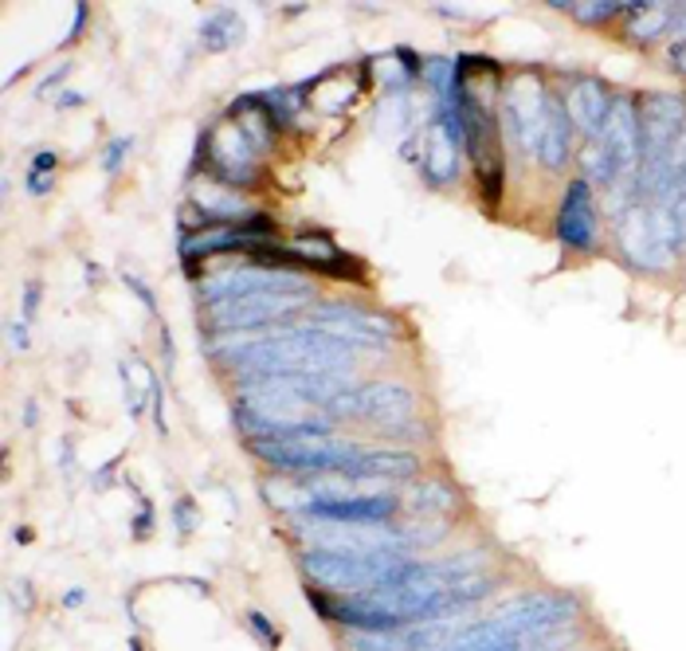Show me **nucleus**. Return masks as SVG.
<instances>
[{"label": "nucleus", "mask_w": 686, "mask_h": 651, "mask_svg": "<svg viewBox=\"0 0 686 651\" xmlns=\"http://www.w3.org/2000/svg\"><path fill=\"white\" fill-rule=\"evenodd\" d=\"M209 169L212 181L228 184V189H259L267 177L263 169V149L247 138V130L239 126L232 114L209 126L201 134V146H196V161H192V177Z\"/></svg>", "instance_id": "obj_1"}, {"label": "nucleus", "mask_w": 686, "mask_h": 651, "mask_svg": "<svg viewBox=\"0 0 686 651\" xmlns=\"http://www.w3.org/2000/svg\"><path fill=\"white\" fill-rule=\"evenodd\" d=\"M404 558L396 553H338V550H306L299 558L302 573L311 577L314 588L338 596H361L381 588L393 577Z\"/></svg>", "instance_id": "obj_2"}, {"label": "nucleus", "mask_w": 686, "mask_h": 651, "mask_svg": "<svg viewBox=\"0 0 686 651\" xmlns=\"http://www.w3.org/2000/svg\"><path fill=\"white\" fill-rule=\"evenodd\" d=\"M314 303V294H247L201 306L204 326L216 334H259L274 322H291Z\"/></svg>", "instance_id": "obj_3"}, {"label": "nucleus", "mask_w": 686, "mask_h": 651, "mask_svg": "<svg viewBox=\"0 0 686 651\" xmlns=\"http://www.w3.org/2000/svg\"><path fill=\"white\" fill-rule=\"evenodd\" d=\"M329 420H361L376 431L396 428V424L416 420V393L396 381H369V385L346 389L338 401L326 408Z\"/></svg>", "instance_id": "obj_4"}, {"label": "nucleus", "mask_w": 686, "mask_h": 651, "mask_svg": "<svg viewBox=\"0 0 686 651\" xmlns=\"http://www.w3.org/2000/svg\"><path fill=\"white\" fill-rule=\"evenodd\" d=\"M247 294H314V283L306 276L274 271V267L251 263V259L244 267H232V271H220V276H204L196 283L201 306L224 303V299H247Z\"/></svg>", "instance_id": "obj_5"}, {"label": "nucleus", "mask_w": 686, "mask_h": 651, "mask_svg": "<svg viewBox=\"0 0 686 651\" xmlns=\"http://www.w3.org/2000/svg\"><path fill=\"white\" fill-rule=\"evenodd\" d=\"M581 613V601L569 593H526L494 613V624L506 632V640H541L546 632L569 624Z\"/></svg>", "instance_id": "obj_6"}, {"label": "nucleus", "mask_w": 686, "mask_h": 651, "mask_svg": "<svg viewBox=\"0 0 686 651\" xmlns=\"http://www.w3.org/2000/svg\"><path fill=\"white\" fill-rule=\"evenodd\" d=\"M549 99L553 94L546 91L538 75H518L503 87V102H498V122L506 126L514 142H518L521 154H538V138L541 126H546L549 114Z\"/></svg>", "instance_id": "obj_7"}, {"label": "nucleus", "mask_w": 686, "mask_h": 651, "mask_svg": "<svg viewBox=\"0 0 686 651\" xmlns=\"http://www.w3.org/2000/svg\"><path fill=\"white\" fill-rule=\"evenodd\" d=\"M396 510H401V498L393 495H334V491H318V495L302 503L306 518L338 526H384L393 523Z\"/></svg>", "instance_id": "obj_8"}, {"label": "nucleus", "mask_w": 686, "mask_h": 651, "mask_svg": "<svg viewBox=\"0 0 686 651\" xmlns=\"http://www.w3.org/2000/svg\"><path fill=\"white\" fill-rule=\"evenodd\" d=\"M558 244L576 256L596 248V193L588 177H573L558 204Z\"/></svg>", "instance_id": "obj_9"}, {"label": "nucleus", "mask_w": 686, "mask_h": 651, "mask_svg": "<svg viewBox=\"0 0 686 651\" xmlns=\"http://www.w3.org/2000/svg\"><path fill=\"white\" fill-rule=\"evenodd\" d=\"M420 471V459L401 448H357V456L346 463L341 479H412Z\"/></svg>", "instance_id": "obj_10"}, {"label": "nucleus", "mask_w": 686, "mask_h": 651, "mask_svg": "<svg viewBox=\"0 0 686 651\" xmlns=\"http://www.w3.org/2000/svg\"><path fill=\"white\" fill-rule=\"evenodd\" d=\"M533 157H538V166L546 173H561L569 166V157H573V119L565 111V99H549V114Z\"/></svg>", "instance_id": "obj_11"}, {"label": "nucleus", "mask_w": 686, "mask_h": 651, "mask_svg": "<svg viewBox=\"0 0 686 651\" xmlns=\"http://www.w3.org/2000/svg\"><path fill=\"white\" fill-rule=\"evenodd\" d=\"M612 106H616V99L604 91V83H596V79H581V83H576L573 91L565 94L569 119H573V126L581 130L588 142H593L596 134L604 130V122H608Z\"/></svg>", "instance_id": "obj_12"}, {"label": "nucleus", "mask_w": 686, "mask_h": 651, "mask_svg": "<svg viewBox=\"0 0 686 651\" xmlns=\"http://www.w3.org/2000/svg\"><path fill=\"white\" fill-rule=\"evenodd\" d=\"M459 154H463V146H459V142L451 138V134L439 126V122H431V126L424 130L420 169H424V177H428L431 184H451V181H456V177H459Z\"/></svg>", "instance_id": "obj_13"}, {"label": "nucleus", "mask_w": 686, "mask_h": 651, "mask_svg": "<svg viewBox=\"0 0 686 651\" xmlns=\"http://www.w3.org/2000/svg\"><path fill=\"white\" fill-rule=\"evenodd\" d=\"M678 16H683L678 4H628V36L640 47H651L659 36L675 32Z\"/></svg>", "instance_id": "obj_14"}, {"label": "nucleus", "mask_w": 686, "mask_h": 651, "mask_svg": "<svg viewBox=\"0 0 686 651\" xmlns=\"http://www.w3.org/2000/svg\"><path fill=\"white\" fill-rule=\"evenodd\" d=\"M244 40V20L236 16L232 9H220V12H212L209 20L201 24V44H204V52H232V47Z\"/></svg>", "instance_id": "obj_15"}, {"label": "nucleus", "mask_w": 686, "mask_h": 651, "mask_svg": "<svg viewBox=\"0 0 686 651\" xmlns=\"http://www.w3.org/2000/svg\"><path fill=\"white\" fill-rule=\"evenodd\" d=\"M561 12L576 20V24H585V29H604V24H612L616 16H628V4H616V0H596V4H558Z\"/></svg>", "instance_id": "obj_16"}, {"label": "nucleus", "mask_w": 686, "mask_h": 651, "mask_svg": "<svg viewBox=\"0 0 686 651\" xmlns=\"http://www.w3.org/2000/svg\"><path fill=\"white\" fill-rule=\"evenodd\" d=\"M412 506L416 510H428V514H436V510H451L456 506V495H451L448 486H439V483H424L416 495H412Z\"/></svg>", "instance_id": "obj_17"}, {"label": "nucleus", "mask_w": 686, "mask_h": 651, "mask_svg": "<svg viewBox=\"0 0 686 651\" xmlns=\"http://www.w3.org/2000/svg\"><path fill=\"white\" fill-rule=\"evenodd\" d=\"M244 624H247V628H251V632H256V640L263 643V648L279 651V643H283V632H279V628H274V624H271V616H263V613H259V608H247V613H244Z\"/></svg>", "instance_id": "obj_18"}, {"label": "nucleus", "mask_w": 686, "mask_h": 651, "mask_svg": "<svg viewBox=\"0 0 686 651\" xmlns=\"http://www.w3.org/2000/svg\"><path fill=\"white\" fill-rule=\"evenodd\" d=\"M130 146H134V138L130 134H122V138H110L106 142V154H102V169H106V177H114L122 169V161H126Z\"/></svg>", "instance_id": "obj_19"}, {"label": "nucleus", "mask_w": 686, "mask_h": 651, "mask_svg": "<svg viewBox=\"0 0 686 651\" xmlns=\"http://www.w3.org/2000/svg\"><path fill=\"white\" fill-rule=\"evenodd\" d=\"M24 189L32 197H47L55 189V173H36V169H27V177H24Z\"/></svg>", "instance_id": "obj_20"}, {"label": "nucleus", "mask_w": 686, "mask_h": 651, "mask_svg": "<svg viewBox=\"0 0 686 651\" xmlns=\"http://www.w3.org/2000/svg\"><path fill=\"white\" fill-rule=\"evenodd\" d=\"M122 283H126L130 291H134L137 299H142V303H146V311H149V314H157V299H154V291H149V287L142 283V279H137V276H130V271H122Z\"/></svg>", "instance_id": "obj_21"}, {"label": "nucleus", "mask_w": 686, "mask_h": 651, "mask_svg": "<svg viewBox=\"0 0 686 651\" xmlns=\"http://www.w3.org/2000/svg\"><path fill=\"white\" fill-rule=\"evenodd\" d=\"M149 408H154V420H157V431H169V424H165V404H161V381L154 377V385H149Z\"/></svg>", "instance_id": "obj_22"}, {"label": "nucleus", "mask_w": 686, "mask_h": 651, "mask_svg": "<svg viewBox=\"0 0 686 651\" xmlns=\"http://www.w3.org/2000/svg\"><path fill=\"white\" fill-rule=\"evenodd\" d=\"M32 169H36V173H55V169H59V154H52V149H40V154L32 157Z\"/></svg>", "instance_id": "obj_23"}, {"label": "nucleus", "mask_w": 686, "mask_h": 651, "mask_svg": "<svg viewBox=\"0 0 686 651\" xmlns=\"http://www.w3.org/2000/svg\"><path fill=\"white\" fill-rule=\"evenodd\" d=\"M67 71H71V64H64V67H59V71H52V75H47L44 83H40V87H36V94H40V99H44V94H52V91H55V87L64 83V79H67ZM59 91H64V87H59Z\"/></svg>", "instance_id": "obj_24"}, {"label": "nucleus", "mask_w": 686, "mask_h": 651, "mask_svg": "<svg viewBox=\"0 0 686 651\" xmlns=\"http://www.w3.org/2000/svg\"><path fill=\"white\" fill-rule=\"evenodd\" d=\"M40 311V283H27L24 287V322H32Z\"/></svg>", "instance_id": "obj_25"}, {"label": "nucleus", "mask_w": 686, "mask_h": 651, "mask_svg": "<svg viewBox=\"0 0 686 651\" xmlns=\"http://www.w3.org/2000/svg\"><path fill=\"white\" fill-rule=\"evenodd\" d=\"M82 29H87V4H75V24H71V32H67L64 44H75V40L82 36Z\"/></svg>", "instance_id": "obj_26"}, {"label": "nucleus", "mask_w": 686, "mask_h": 651, "mask_svg": "<svg viewBox=\"0 0 686 651\" xmlns=\"http://www.w3.org/2000/svg\"><path fill=\"white\" fill-rule=\"evenodd\" d=\"M12 346H16V349H27V346H32V338H27L24 318H20V322H12Z\"/></svg>", "instance_id": "obj_27"}, {"label": "nucleus", "mask_w": 686, "mask_h": 651, "mask_svg": "<svg viewBox=\"0 0 686 651\" xmlns=\"http://www.w3.org/2000/svg\"><path fill=\"white\" fill-rule=\"evenodd\" d=\"M149 523H154V514H149V506L142 514H137V523H134V538H146L149 534Z\"/></svg>", "instance_id": "obj_28"}, {"label": "nucleus", "mask_w": 686, "mask_h": 651, "mask_svg": "<svg viewBox=\"0 0 686 651\" xmlns=\"http://www.w3.org/2000/svg\"><path fill=\"white\" fill-rule=\"evenodd\" d=\"M82 102V94H75V91H59V106H79Z\"/></svg>", "instance_id": "obj_29"}, {"label": "nucleus", "mask_w": 686, "mask_h": 651, "mask_svg": "<svg viewBox=\"0 0 686 651\" xmlns=\"http://www.w3.org/2000/svg\"><path fill=\"white\" fill-rule=\"evenodd\" d=\"M40 420V408H36V404H32V401H27L24 404V424H36Z\"/></svg>", "instance_id": "obj_30"}, {"label": "nucleus", "mask_w": 686, "mask_h": 651, "mask_svg": "<svg viewBox=\"0 0 686 651\" xmlns=\"http://www.w3.org/2000/svg\"><path fill=\"white\" fill-rule=\"evenodd\" d=\"M67 605H82V588H71V593H67Z\"/></svg>", "instance_id": "obj_31"}, {"label": "nucleus", "mask_w": 686, "mask_h": 651, "mask_svg": "<svg viewBox=\"0 0 686 651\" xmlns=\"http://www.w3.org/2000/svg\"><path fill=\"white\" fill-rule=\"evenodd\" d=\"M675 67H678V71H686V56H683V59H675Z\"/></svg>", "instance_id": "obj_32"}]
</instances>
